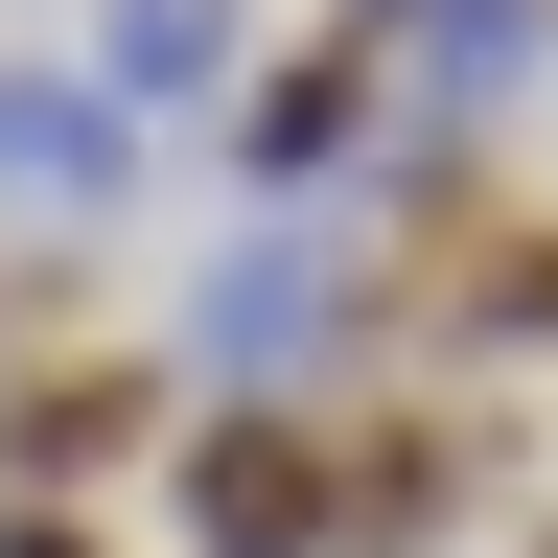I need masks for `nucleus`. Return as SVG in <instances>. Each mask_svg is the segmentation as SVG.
<instances>
[{
	"label": "nucleus",
	"instance_id": "obj_3",
	"mask_svg": "<svg viewBox=\"0 0 558 558\" xmlns=\"http://www.w3.org/2000/svg\"><path fill=\"white\" fill-rule=\"evenodd\" d=\"M373 140H396V47L303 24V47H279L256 94H233V186H256V209H326L349 163H373Z\"/></svg>",
	"mask_w": 558,
	"mask_h": 558
},
{
	"label": "nucleus",
	"instance_id": "obj_10",
	"mask_svg": "<svg viewBox=\"0 0 558 558\" xmlns=\"http://www.w3.org/2000/svg\"><path fill=\"white\" fill-rule=\"evenodd\" d=\"M535 558H558V512H535Z\"/></svg>",
	"mask_w": 558,
	"mask_h": 558
},
{
	"label": "nucleus",
	"instance_id": "obj_9",
	"mask_svg": "<svg viewBox=\"0 0 558 558\" xmlns=\"http://www.w3.org/2000/svg\"><path fill=\"white\" fill-rule=\"evenodd\" d=\"M0 558H117V535L94 512H0Z\"/></svg>",
	"mask_w": 558,
	"mask_h": 558
},
{
	"label": "nucleus",
	"instance_id": "obj_8",
	"mask_svg": "<svg viewBox=\"0 0 558 558\" xmlns=\"http://www.w3.org/2000/svg\"><path fill=\"white\" fill-rule=\"evenodd\" d=\"M535 47H558V0H418V117H488Z\"/></svg>",
	"mask_w": 558,
	"mask_h": 558
},
{
	"label": "nucleus",
	"instance_id": "obj_1",
	"mask_svg": "<svg viewBox=\"0 0 558 558\" xmlns=\"http://www.w3.org/2000/svg\"><path fill=\"white\" fill-rule=\"evenodd\" d=\"M349 326H396V233H373V209H233L209 279H186V349L233 396H303Z\"/></svg>",
	"mask_w": 558,
	"mask_h": 558
},
{
	"label": "nucleus",
	"instance_id": "obj_7",
	"mask_svg": "<svg viewBox=\"0 0 558 558\" xmlns=\"http://www.w3.org/2000/svg\"><path fill=\"white\" fill-rule=\"evenodd\" d=\"M256 0H94V94L117 117H186V94H256Z\"/></svg>",
	"mask_w": 558,
	"mask_h": 558
},
{
	"label": "nucleus",
	"instance_id": "obj_2",
	"mask_svg": "<svg viewBox=\"0 0 558 558\" xmlns=\"http://www.w3.org/2000/svg\"><path fill=\"white\" fill-rule=\"evenodd\" d=\"M163 512H186V558H349V418H303V396L186 418V442H163Z\"/></svg>",
	"mask_w": 558,
	"mask_h": 558
},
{
	"label": "nucleus",
	"instance_id": "obj_6",
	"mask_svg": "<svg viewBox=\"0 0 558 558\" xmlns=\"http://www.w3.org/2000/svg\"><path fill=\"white\" fill-rule=\"evenodd\" d=\"M117 186H140V117L94 94V70H0V209H47V233H94Z\"/></svg>",
	"mask_w": 558,
	"mask_h": 558
},
{
	"label": "nucleus",
	"instance_id": "obj_5",
	"mask_svg": "<svg viewBox=\"0 0 558 558\" xmlns=\"http://www.w3.org/2000/svg\"><path fill=\"white\" fill-rule=\"evenodd\" d=\"M163 442V373L140 349H70V373H0V512H70L94 465Z\"/></svg>",
	"mask_w": 558,
	"mask_h": 558
},
{
	"label": "nucleus",
	"instance_id": "obj_4",
	"mask_svg": "<svg viewBox=\"0 0 558 558\" xmlns=\"http://www.w3.org/2000/svg\"><path fill=\"white\" fill-rule=\"evenodd\" d=\"M488 512V418L465 396H349V558H442Z\"/></svg>",
	"mask_w": 558,
	"mask_h": 558
}]
</instances>
